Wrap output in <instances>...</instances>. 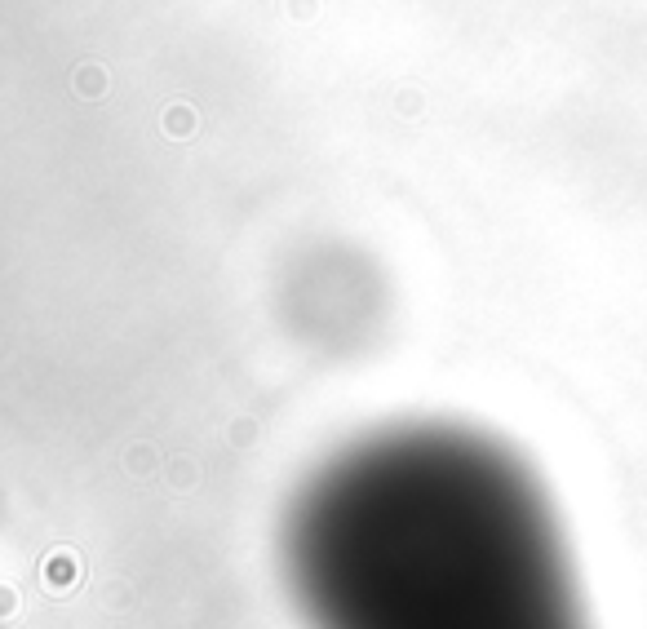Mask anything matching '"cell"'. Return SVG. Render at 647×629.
Here are the masks:
<instances>
[{
    "mask_svg": "<svg viewBox=\"0 0 647 629\" xmlns=\"http://www.w3.org/2000/svg\"><path fill=\"white\" fill-rule=\"evenodd\" d=\"M284 559L311 629H585L546 488L466 426L333 457L293 505Z\"/></svg>",
    "mask_w": 647,
    "mask_h": 629,
    "instance_id": "1",
    "label": "cell"
}]
</instances>
